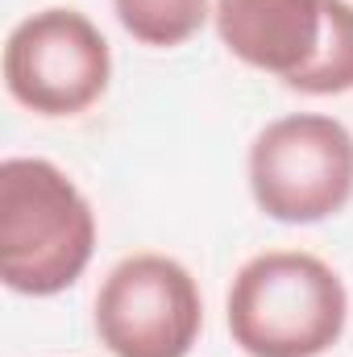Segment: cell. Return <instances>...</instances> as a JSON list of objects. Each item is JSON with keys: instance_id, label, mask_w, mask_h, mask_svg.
I'll return each mask as SVG.
<instances>
[{"instance_id": "cell-1", "label": "cell", "mask_w": 353, "mask_h": 357, "mask_svg": "<svg viewBox=\"0 0 353 357\" xmlns=\"http://www.w3.org/2000/svg\"><path fill=\"white\" fill-rule=\"evenodd\" d=\"M96 254V212L46 158L0 162V278L17 295L67 291Z\"/></svg>"}, {"instance_id": "cell-2", "label": "cell", "mask_w": 353, "mask_h": 357, "mask_svg": "<svg viewBox=\"0 0 353 357\" xmlns=\"http://www.w3.org/2000/svg\"><path fill=\"white\" fill-rule=\"evenodd\" d=\"M229 337L250 357H320L350 320L341 274L303 250H266L229 287Z\"/></svg>"}, {"instance_id": "cell-3", "label": "cell", "mask_w": 353, "mask_h": 357, "mask_svg": "<svg viewBox=\"0 0 353 357\" xmlns=\"http://www.w3.org/2000/svg\"><path fill=\"white\" fill-rule=\"evenodd\" d=\"M250 191L270 220L316 225L353 199V133L324 112L270 121L250 146Z\"/></svg>"}, {"instance_id": "cell-4", "label": "cell", "mask_w": 353, "mask_h": 357, "mask_svg": "<svg viewBox=\"0 0 353 357\" xmlns=\"http://www.w3.org/2000/svg\"><path fill=\"white\" fill-rule=\"evenodd\" d=\"M204 328L191 270L167 254H133L96 295V337L112 357H187Z\"/></svg>"}, {"instance_id": "cell-5", "label": "cell", "mask_w": 353, "mask_h": 357, "mask_svg": "<svg viewBox=\"0 0 353 357\" xmlns=\"http://www.w3.org/2000/svg\"><path fill=\"white\" fill-rule=\"evenodd\" d=\"M108 42L80 8H42L4 42V88L38 116L84 112L108 91Z\"/></svg>"}, {"instance_id": "cell-6", "label": "cell", "mask_w": 353, "mask_h": 357, "mask_svg": "<svg viewBox=\"0 0 353 357\" xmlns=\"http://www.w3.org/2000/svg\"><path fill=\"white\" fill-rule=\"evenodd\" d=\"M212 21L233 59L291 84L320 50L324 0H216Z\"/></svg>"}, {"instance_id": "cell-7", "label": "cell", "mask_w": 353, "mask_h": 357, "mask_svg": "<svg viewBox=\"0 0 353 357\" xmlns=\"http://www.w3.org/2000/svg\"><path fill=\"white\" fill-rule=\"evenodd\" d=\"M303 96H341L353 91V4L324 0V38L316 59L287 84Z\"/></svg>"}, {"instance_id": "cell-8", "label": "cell", "mask_w": 353, "mask_h": 357, "mask_svg": "<svg viewBox=\"0 0 353 357\" xmlns=\"http://www.w3.org/2000/svg\"><path fill=\"white\" fill-rule=\"evenodd\" d=\"M112 8L133 42L158 46V50L183 46L212 17L208 0H112Z\"/></svg>"}]
</instances>
